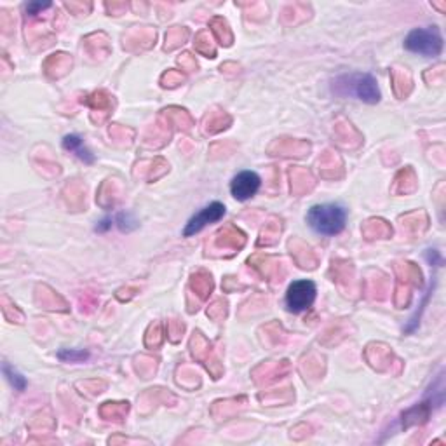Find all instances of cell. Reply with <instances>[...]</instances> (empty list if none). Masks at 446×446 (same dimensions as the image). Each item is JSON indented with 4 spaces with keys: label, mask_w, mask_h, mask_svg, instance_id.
<instances>
[{
    "label": "cell",
    "mask_w": 446,
    "mask_h": 446,
    "mask_svg": "<svg viewBox=\"0 0 446 446\" xmlns=\"http://www.w3.org/2000/svg\"><path fill=\"white\" fill-rule=\"evenodd\" d=\"M333 91L338 96H354L365 103L380 101V89L377 81L368 73H349L333 81Z\"/></svg>",
    "instance_id": "6da1fadb"
},
{
    "label": "cell",
    "mask_w": 446,
    "mask_h": 446,
    "mask_svg": "<svg viewBox=\"0 0 446 446\" xmlns=\"http://www.w3.org/2000/svg\"><path fill=\"white\" fill-rule=\"evenodd\" d=\"M307 222L318 234L337 235L344 231L347 211L338 204L312 206L307 213Z\"/></svg>",
    "instance_id": "7a4b0ae2"
},
{
    "label": "cell",
    "mask_w": 446,
    "mask_h": 446,
    "mask_svg": "<svg viewBox=\"0 0 446 446\" xmlns=\"http://www.w3.org/2000/svg\"><path fill=\"white\" fill-rule=\"evenodd\" d=\"M405 48L411 52H417V55L434 58L443 49V37L436 26H432V28H417L408 33Z\"/></svg>",
    "instance_id": "3957f363"
},
{
    "label": "cell",
    "mask_w": 446,
    "mask_h": 446,
    "mask_svg": "<svg viewBox=\"0 0 446 446\" xmlns=\"http://www.w3.org/2000/svg\"><path fill=\"white\" fill-rule=\"evenodd\" d=\"M316 293H318V289H316V284L312 281L302 279V281L291 282L288 291H286V305H288V311L293 312V314L307 311V309L314 304Z\"/></svg>",
    "instance_id": "277c9868"
},
{
    "label": "cell",
    "mask_w": 446,
    "mask_h": 446,
    "mask_svg": "<svg viewBox=\"0 0 446 446\" xmlns=\"http://www.w3.org/2000/svg\"><path fill=\"white\" fill-rule=\"evenodd\" d=\"M223 215H225V206H223L222 202H211V204L202 208L201 211L195 213V215L188 220L187 227L183 231V235H185V237H191V235L197 234L206 225L222 220Z\"/></svg>",
    "instance_id": "5b68a950"
},
{
    "label": "cell",
    "mask_w": 446,
    "mask_h": 446,
    "mask_svg": "<svg viewBox=\"0 0 446 446\" xmlns=\"http://www.w3.org/2000/svg\"><path fill=\"white\" fill-rule=\"evenodd\" d=\"M260 185H262V180L256 173L242 171L232 180L231 192L237 201H248L258 192Z\"/></svg>",
    "instance_id": "8992f818"
},
{
    "label": "cell",
    "mask_w": 446,
    "mask_h": 446,
    "mask_svg": "<svg viewBox=\"0 0 446 446\" xmlns=\"http://www.w3.org/2000/svg\"><path fill=\"white\" fill-rule=\"evenodd\" d=\"M63 146H65L66 151L73 152V154L77 155L81 161L88 162V164H93V162H95V155L89 152L88 146L84 145V139H82L79 135L65 136V138H63Z\"/></svg>",
    "instance_id": "52a82bcc"
},
{
    "label": "cell",
    "mask_w": 446,
    "mask_h": 446,
    "mask_svg": "<svg viewBox=\"0 0 446 446\" xmlns=\"http://www.w3.org/2000/svg\"><path fill=\"white\" fill-rule=\"evenodd\" d=\"M4 374H6V377L9 378V382L14 385V389H18V391H25L26 380L18 374V371H16V369H12L8 362L4 365Z\"/></svg>",
    "instance_id": "ba28073f"
},
{
    "label": "cell",
    "mask_w": 446,
    "mask_h": 446,
    "mask_svg": "<svg viewBox=\"0 0 446 446\" xmlns=\"http://www.w3.org/2000/svg\"><path fill=\"white\" fill-rule=\"evenodd\" d=\"M117 227L121 229L122 232H131L138 227V222H136V220L133 218V215H129V213H121V215L117 216Z\"/></svg>",
    "instance_id": "9c48e42d"
},
{
    "label": "cell",
    "mask_w": 446,
    "mask_h": 446,
    "mask_svg": "<svg viewBox=\"0 0 446 446\" xmlns=\"http://www.w3.org/2000/svg\"><path fill=\"white\" fill-rule=\"evenodd\" d=\"M58 358L65 359V361H70V362H81L84 361V359H88L89 354L84 351H61L58 354Z\"/></svg>",
    "instance_id": "30bf717a"
},
{
    "label": "cell",
    "mask_w": 446,
    "mask_h": 446,
    "mask_svg": "<svg viewBox=\"0 0 446 446\" xmlns=\"http://www.w3.org/2000/svg\"><path fill=\"white\" fill-rule=\"evenodd\" d=\"M51 4H28L26 6V12H30V14H37V11H44V9H48Z\"/></svg>",
    "instance_id": "8fae6325"
},
{
    "label": "cell",
    "mask_w": 446,
    "mask_h": 446,
    "mask_svg": "<svg viewBox=\"0 0 446 446\" xmlns=\"http://www.w3.org/2000/svg\"><path fill=\"white\" fill-rule=\"evenodd\" d=\"M110 227H112V220L106 218V220H103V222L98 223V227H96V231H98V232H105L106 229H110Z\"/></svg>",
    "instance_id": "7c38bea8"
}]
</instances>
